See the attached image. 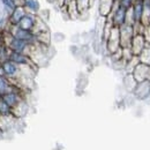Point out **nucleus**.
<instances>
[{
  "instance_id": "nucleus-1",
  "label": "nucleus",
  "mask_w": 150,
  "mask_h": 150,
  "mask_svg": "<svg viewBox=\"0 0 150 150\" xmlns=\"http://www.w3.org/2000/svg\"><path fill=\"white\" fill-rule=\"evenodd\" d=\"M0 71H1V74H4L11 81L16 83V81H19L20 77L22 76L23 67H20L19 65L13 62L12 60L6 59L2 62H0Z\"/></svg>"
},
{
  "instance_id": "nucleus-2",
  "label": "nucleus",
  "mask_w": 150,
  "mask_h": 150,
  "mask_svg": "<svg viewBox=\"0 0 150 150\" xmlns=\"http://www.w3.org/2000/svg\"><path fill=\"white\" fill-rule=\"evenodd\" d=\"M109 18H110V22H111L112 27L120 28L124 24L128 23V9H126L121 6H119L118 4H115L112 13L110 14Z\"/></svg>"
},
{
  "instance_id": "nucleus-3",
  "label": "nucleus",
  "mask_w": 150,
  "mask_h": 150,
  "mask_svg": "<svg viewBox=\"0 0 150 150\" xmlns=\"http://www.w3.org/2000/svg\"><path fill=\"white\" fill-rule=\"evenodd\" d=\"M8 34L12 35L13 37L19 38L21 40H24V42H28L30 44H38L37 39H36V34L34 31H30V30H24L22 28H20L18 25H8Z\"/></svg>"
},
{
  "instance_id": "nucleus-4",
  "label": "nucleus",
  "mask_w": 150,
  "mask_h": 150,
  "mask_svg": "<svg viewBox=\"0 0 150 150\" xmlns=\"http://www.w3.org/2000/svg\"><path fill=\"white\" fill-rule=\"evenodd\" d=\"M8 59L12 60L13 62H15L16 65H19L20 67H31L34 65V61L30 58V56L27 53H22V52H16V51L9 50Z\"/></svg>"
},
{
  "instance_id": "nucleus-5",
  "label": "nucleus",
  "mask_w": 150,
  "mask_h": 150,
  "mask_svg": "<svg viewBox=\"0 0 150 150\" xmlns=\"http://www.w3.org/2000/svg\"><path fill=\"white\" fill-rule=\"evenodd\" d=\"M149 71H150L149 65L139 61V62L135 65V67L133 68V71H132L133 79H134L136 82L146 81V80H148V73H149Z\"/></svg>"
},
{
  "instance_id": "nucleus-6",
  "label": "nucleus",
  "mask_w": 150,
  "mask_h": 150,
  "mask_svg": "<svg viewBox=\"0 0 150 150\" xmlns=\"http://www.w3.org/2000/svg\"><path fill=\"white\" fill-rule=\"evenodd\" d=\"M38 23H39V20H38L37 15L30 14V13H25L24 16L19 22L18 27L24 29V30H30V31H34L35 33Z\"/></svg>"
},
{
  "instance_id": "nucleus-7",
  "label": "nucleus",
  "mask_w": 150,
  "mask_h": 150,
  "mask_svg": "<svg viewBox=\"0 0 150 150\" xmlns=\"http://www.w3.org/2000/svg\"><path fill=\"white\" fill-rule=\"evenodd\" d=\"M18 6H22L27 13L37 15L40 11V4L38 0H16Z\"/></svg>"
},
{
  "instance_id": "nucleus-8",
  "label": "nucleus",
  "mask_w": 150,
  "mask_h": 150,
  "mask_svg": "<svg viewBox=\"0 0 150 150\" xmlns=\"http://www.w3.org/2000/svg\"><path fill=\"white\" fill-rule=\"evenodd\" d=\"M115 0H98V12L102 16L109 18L115 6Z\"/></svg>"
},
{
  "instance_id": "nucleus-9",
  "label": "nucleus",
  "mask_w": 150,
  "mask_h": 150,
  "mask_svg": "<svg viewBox=\"0 0 150 150\" xmlns=\"http://www.w3.org/2000/svg\"><path fill=\"white\" fill-rule=\"evenodd\" d=\"M27 12H25V9L22 7V6H16V8L8 15V20H7V22H8V25H18L19 24V22L21 21V19L24 16V14H25Z\"/></svg>"
},
{
  "instance_id": "nucleus-10",
  "label": "nucleus",
  "mask_w": 150,
  "mask_h": 150,
  "mask_svg": "<svg viewBox=\"0 0 150 150\" xmlns=\"http://www.w3.org/2000/svg\"><path fill=\"white\" fill-rule=\"evenodd\" d=\"M14 82L11 81L8 77H6L4 74L0 73V96L6 93H8L9 90H12V88L14 87Z\"/></svg>"
},
{
  "instance_id": "nucleus-11",
  "label": "nucleus",
  "mask_w": 150,
  "mask_h": 150,
  "mask_svg": "<svg viewBox=\"0 0 150 150\" xmlns=\"http://www.w3.org/2000/svg\"><path fill=\"white\" fill-rule=\"evenodd\" d=\"M0 117L2 118H11L13 115V109L0 97Z\"/></svg>"
},
{
  "instance_id": "nucleus-12",
  "label": "nucleus",
  "mask_w": 150,
  "mask_h": 150,
  "mask_svg": "<svg viewBox=\"0 0 150 150\" xmlns=\"http://www.w3.org/2000/svg\"><path fill=\"white\" fill-rule=\"evenodd\" d=\"M0 1H1V4H2V6H4V8H5V11L7 12L8 15H9V14L16 8V6H18L16 0H0Z\"/></svg>"
},
{
  "instance_id": "nucleus-13",
  "label": "nucleus",
  "mask_w": 150,
  "mask_h": 150,
  "mask_svg": "<svg viewBox=\"0 0 150 150\" xmlns=\"http://www.w3.org/2000/svg\"><path fill=\"white\" fill-rule=\"evenodd\" d=\"M74 2L76 5V7H77L79 13H83L90 7L91 0H74Z\"/></svg>"
},
{
  "instance_id": "nucleus-14",
  "label": "nucleus",
  "mask_w": 150,
  "mask_h": 150,
  "mask_svg": "<svg viewBox=\"0 0 150 150\" xmlns=\"http://www.w3.org/2000/svg\"><path fill=\"white\" fill-rule=\"evenodd\" d=\"M8 54H9V49L6 46V44L2 42L0 44V62H2L4 60L8 59Z\"/></svg>"
},
{
  "instance_id": "nucleus-15",
  "label": "nucleus",
  "mask_w": 150,
  "mask_h": 150,
  "mask_svg": "<svg viewBox=\"0 0 150 150\" xmlns=\"http://www.w3.org/2000/svg\"><path fill=\"white\" fill-rule=\"evenodd\" d=\"M133 2H134V0H117V4H118L119 6H121V7L126 8V9H128V11H129V8L132 7Z\"/></svg>"
},
{
  "instance_id": "nucleus-16",
  "label": "nucleus",
  "mask_w": 150,
  "mask_h": 150,
  "mask_svg": "<svg viewBox=\"0 0 150 150\" xmlns=\"http://www.w3.org/2000/svg\"><path fill=\"white\" fill-rule=\"evenodd\" d=\"M0 73H1V71H0Z\"/></svg>"
},
{
  "instance_id": "nucleus-17",
  "label": "nucleus",
  "mask_w": 150,
  "mask_h": 150,
  "mask_svg": "<svg viewBox=\"0 0 150 150\" xmlns=\"http://www.w3.org/2000/svg\"><path fill=\"white\" fill-rule=\"evenodd\" d=\"M115 1H117V0H115Z\"/></svg>"
},
{
  "instance_id": "nucleus-18",
  "label": "nucleus",
  "mask_w": 150,
  "mask_h": 150,
  "mask_svg": "<svg viewBox=\"0 0 150 150\" xmlns=\"http://www.w3.org/2000/svg\"><path fill=\"white\" fill-rule=\"evenodd\" d=\"M0 118H1V117H0Z\"/></svg>"
}]
</instances>
